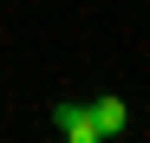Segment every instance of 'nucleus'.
I'll return each instance as SVG.
<instances>
[{"label": "nucleus", "mask_w": 150, "mask_h": 143, "mask_svg": "<svg viewBox=\"0 0 150 143\" xmlns=\"http://www.w3.org/2000/svg\"><path fill=\"white\" fill-rule=\"evenodd\" d=\"M52 130L65 143H98V124H91V104H59L52 111Z\"/></svg>", "instance_id": "obj_1"}, {"label": "nucleus", "mask_w": 150, "mask_h": 143, "mask_svg": "<svg viewBox=\"0 0 150 143\" xmlns=\"http://www.w3.org/2000/svg\"><path fill=\"white\" fill-rule=\"evenodd\" d=\"M91 124H98V137H124V124H131V111H124V98H117V91H105V98H91Z\"/></svg>", "instance_id": "obj_2"}]
</instances>
